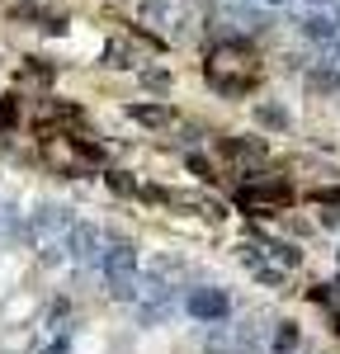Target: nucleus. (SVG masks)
Segmentation results:
<instances>
[{"label":"nucleus","instance_id":"nucleus-6","mask_svg":"<svg viewBox=\"0 0 340 354\" xmlns=\"http://www.w3.org/2000/svg\"><path fill=\"white\" fill-rule=\"evenodd\" d=\"M109 185H113L118 194H138V185H133V180L123 175V170H109Z\"/></svg>","mask_w":340,"mask_h":354},{"label":"nucleus","instance_id":"nucleus-2","mask_svg":"<svg viewBox=\"0 0 340 354\" xmlns=\"http://www.w3.org/2000/svg\"><path fill=\"white\" fill-rule=\"evenodd\" d=\"M128 118L142 123V128H170V123H175V109H170V104H133Z\"/></svg>","mask_w":340,"mask_h":354},{"label":"nucleus","instance_id":"nucleus-4","mask_svg":"<svg viewBox=\"0 0 340 354\" xmlns=\"http://www.w3.org/2000/svg\"><path fill=\"white\" fill-rule=\"evenodd\" d=\"M104 62L109 66H133V43L128 38H113L109 48H104Z\"/></svg>","mask_w":340,"mask_h":354},{"label":"nucleus","instance_id":"nucleus-3","mask_svg":"<svg viewBox=\"0 0 340 354\" xmlns=\"http://www.w3.org/2000/svg\"><path fill=\"white\" fill-rule=\"evenodd\" d=\"M19 76H24V85H28V81H33V85H53V76H57V71L48 66V62H38V57H28V62H24V71H19Z\"/></svg>","mask_w":340,"mask_h":354},{"label":"nucleus","instance_id":"nucleus-5","mask_svg":"<svg viewBox=\"0 0 340 354\" xmlns=\"http://www.w3.org/2000/svg\"><path fill=\"white\" fill-rule=\"evenodd\" d=\"M15 123H19V104L15 100H0V133H10Z\"/></svg>","mask_w":340,"mask_h":354},{"label":"nucleus","instance_id":"nucleus-1","mask_svg":"<svg viewBox=\"0 0 340 354\" xmlns=\"http://www.w3.org/2000/svg\"><path fill=\"white\" fill-rule=\"evenodd\" d=\"M203 76L208 85L227 95V100H241V95H251L255 81H260V53H255L251 43H241V38H232V43H218L208 62H203Z\"/></svg>","mask_w":340,"mask_h":354}]
</instances>
